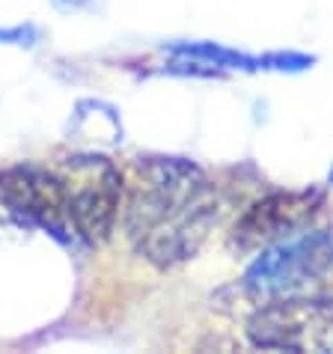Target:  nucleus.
I'll use <instances>...</instances> for the list:
<instances>
[{
  "instance_id": "f257e3e1",
  "label": "nucleus",
  "mask_w": 333,
  "mask_h": 354,
  "mask_svg": "<svg viewBox=\"0 0 333 354\" xmlns=\"http://www.w3.org/2000/svg\"><path fill=\"white\" fill-rule=\"evenodd\" d=\"M220 218V196L197 161L140 155L125 176L122 226L131 248L161 271L191 262Z\"/></svg>"
},
{
  "instance_id": "f03ea898",
  "label": "nucleus",
  "mask_w": 333,
  "mask_h": 354,
  "mask_svg": "<svg viewBox=\"0 0 333 354\" xmlns=\"http://www.w3.org/2000/svg\"><path fill=\"white\" fill-rule=\"evenodd\" d=\"M327 271H333V232L307 226L256 250L241 277V286L253 298L268 301L307 292Z\"/></svg>"
},
{
  "instance_id": "39448f33",
  "label": "nucleus",
  "mask_w": 333,
  "mask_h": 354,
  "mask_svg": "<svg viewBox=\"0 0 333 354\" xmlns=\"http://www.w3.org/2000/svg\"><path fill=\"white\" fill-rule=\"evenodd\" d=\"M325 196L312 188L303 191H271L259 196L232 226L229 244L241 253H256L265 244L286 239L312 226V218L321 212Z\"/></svg>"
},
{
  "instance_id": "0eeeda50",
  "label": "nucleus",
  "mask_w": 333,
  "mask_h": 354,
  "mask_svg": "<svg viewBox=\"0 0 333 354\" xmlns=\"http://www.w3.org/2000/svg\"><path fill=\"white\" fill-rule=\"evenodd\" d=\"M164 51L173 57H191V60L209 63L214 68H220V72H244V75L259 72V57L244 54L238 48H229L220 42H170L164 45Z\"/></svg>"
},
{
  "instance_id": "1a4fd4ad",
  "label": "nucleus",
  "mask_w": 333,
  "mask_h": 354,
  "mask_svg": "<svg viewBox=\"0 0 333 354\" xmlns=\"http://www.w3.org/2000/svg\"><path fill=\"white\" fill-rule=\"evenodd\" d=\"M42 33H39L36 24H12V27H0V45H9V48H36Z\"/></svg>"
},
{
  "instance_id": "7ed1b4c3",
  "label": "nucleus",
  "mask_w": 333,
  "mask_h": 354,
  "mask_svg": "<svg viewBox=\"0 0 333 354\" xmlns=\"http://www.w3.org/2000/svg\"><path fill=\"white\" fill-rule=\"evenodd\" d=\"M68 226L81 241L102 248L111 241L125 203V173L104 155H75L63 164Z\"/></svg>"
},
{
  "instance_id": "9b49d317",
  "label": "nucleus",
  "mask_w": 333,
  "mask_h": 354,
  "mask_svg": "<svg viewBox=\"0 0 333 354\" xmlns=\"http://www.w3.org/2000/svg\"><path fill=\"white\" fill-rule=\"evenodd\" d=\"M327 188H333V167H330V173H327Z\"/></svg>"
},
{
  "instance_id": "9d476101",
  "label": "nucleus",
  "mask_w": 333,
  "mask_h": 354,
  "mask_svg": "<svg viewBox=\"0 0 333 354\" xmlns=\"http://www.w3.org/2000/svg\"><path fill=\"white\" fill-rule=\"evenodd\" d=\"M48 3H54L57 9H63V12H84V9H90L95 0H48Z\"/></svg>"
},
{
  "instance_id": "20e7f679",
  "label": "nucleus",
  "mask_w": 333,
  "mask_h": 354,
  "mask_svg": "<svg viewBox=\"0 0 333 354\" xmlns=\"http://www.w3.org/2000/svg\"><path fill=\"white\" fill-rule=\"evenodd\" d=\"M247 337L271 351H333V298L298 292L262 301L247 319Z\"/></svg>"
},
{
  "instance_id": "423d86ee",
  "label": "nucleus",
  "mask_w": 333,
  "mask_h": 354,
  "mask_svg": "<svg viewBox=\"0 0 333 354\" xmlns=\"http://www.w3.org/2000/svg\"><path fill=\"white\" fill-rule=\"evenodd\" d=\"M0 205L51 232L72 230L68 226V194L63 173L48 170L42 164L24 161L0 170Z\"/></svg>"
},
{
  "instance_id": "6e6552de",
  "label": "nucleus",
  "mask_w": 333,
  "mask_h": 354,
  "mask_svg": "<svg viewBox=\"0 0 333 354\" xmlns=\"http://www.w3.org/2000/svg\"><path fill=\"white\" fill-rule=\"evenodd\" d=\"M318 63L316 54L303 51H268L259 54V72H280V75H301Z\"/></svg>"
}]
</instances>
